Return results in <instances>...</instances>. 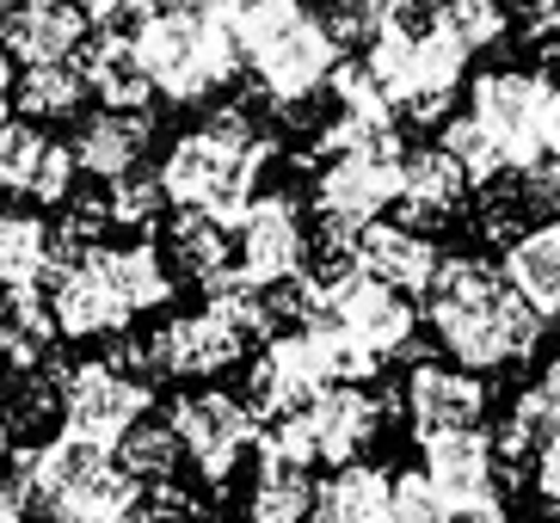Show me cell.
I'll return each instance as SVG.
<instances>
[{"label": "cell", "mask_w": 560, "mask_h": 523, "mask_svg": "<svg viewBox=\"0 0 560 523\" xmlns=\"http://www.w3.org/2000/svg\"><path fill=\"white\" fill-rule=\"evenodd\" d=\"M314 511H320V487L308 480V468L253 450L247 523H314Z\"/></svg>", "instance_id": "26"}, {"label": "cell", "mask_w": 560, "mask_h": 523, "mask_svg": "<svg viewBox=\"0 0 560 523\" xmlns=\"http://www.w3.org/2000/svg\"><path fill=\"white\" fill-rule=\"evenodd\" d=\"M395 505V475L382 462H346L320 480V523H388Z\"/></svg>", "instance_id": "29"}, {"label": "cell", "mask_w": 560, "mask_h": 523, "mask_svg": "<svg viewBox=\"0 0 560 523\" xmlns=\"http://www.w3.org/2000/svg\"><path fill=\"white\" fill-rule=\"evenodd\" d=\"M0 523H37L32 505H25V492H19L13 475H0Z\"/></svg>", "instance_id": "42"}, {"label": "cell", "mask_w": 560, "mask_h": 523, "mask_svg": "<svg viewBox=\"0 0 560 523\" xmlns=\"http://www.w3.org/2000/svg\"><path fill=\"white\" fill-rule=\"evenodd\" d=\"M302 419H308V438L320 450V462L346 468V462H363V443L388 426V400H376L363 382H346V388H327L320 400H308Z\"/></svg>", "instance_id": "19"}, {"label": "cell", "mask_w": 560, "mask_h": 523, "mask_svg": "<svg viewBox=\"0 0 560 523\" xmlns=\"http://www.w3.org/2000/svg\"><path fill=\"white\" fill-rule=\"evenodd\" d=\"M499 271H505V283L524 295L542 321H555L560 314V216L555 222H536L529 234H517V241L505 246Z\"/></svg>", "instance_id": "25"}, {"label": "cell", "mask_w": 560, "mask_h": 523, "mask_svg": "<svg viewBox=\"0 0 560 523\" xmlns=\"http://www.w3.org/2000/svg\"><path fill=\"white\" fill-rule=\"evenodd\" d=\"M166 426L185 450V468L203 480V487H229L234 468L259 450L265 419L247 407V394L229 388H191L166 407Z\"/></svg>", "instance_id": "7"}, {"label": "cell", "mask_w": 560, "mask_h": 523, "mask_svg": "<svg viewBox=\"0 0 560 523\" xmlns=\"http://www.w3.org/2000/svg\"><path fill=\"white\" fill-rule=\"evenodd\" d=\"M44 154H50V136H44V124H25V117H13V124L0 130V197H32Z\"/></svg>", "instance_id": "35"}, {"label": "cell", "mask_w": 560, "mask_h": 523, "mask_svg": "<svg viewBox=\"0 0 560 523\" xmlns=\"http://www.w3.org/2000/svg\"><path fill=\"white\" fill-rule=\"evenodd\" d=\"M412 438H444V431H475L487 419V376L462 370V363H412L407 388H400Z\"/></svg>", "instance_id": "15"}, {"label": "cell", "mask_w": 560, "mask_h": 523, "mask_svg": "<svg viewBox=\"0 0 560 523\" xmlns=\"http://www.w3.org/2000/svg\"><path fill=\"white\" fill-rule=\"evenodd\" d=\"M50 283V222L37 210H0V290Z\"/></svg>", "instance_id": "30"}, {"label": "cell", "mask_w": 560, "mask_h": 523, "mask_svg": "<svg viewBox=\"0 0 560 523\" xmlns=\"http://www.w3.org/2000/svg\"><path fill=\"white\" fill-rule=\"evenodd\" d=\"M529 480H536V499L560 518V443L548 450V456H536V475H529Z\"/></svg>", "instance_id": "41"}, {"label": "cell", "mask_w": 560, "mask_h": 523, "mask_svg": "<svg viewBox=\"0 0 560 523\" xmlns=\"http://www.w3.org/2000/svg\"><path fill=\"white\" fill-rule=\"evenodd\" d=\"M548 93H555V81H548L542 68H487L468 86V117L493 136V148L505 154L511 173L548 161V142H542Z\"/></svg>", "instance_id": "8"}, {"label": "cell", "mask_w": 560, "mask_h": 523, "mask_svg": "<svg viewBox=\"0 0 560 523\" xmlns=\"http://www.w3.org/2000/svg\"><path fill=\"white\" fill-rule=\"evenodd\" d=\"M536 382H542V388L560 400V358H548V363H542V376H536Z\"/></svg>", "instance_id": "49"}, {"label": "cell", "mask_w": 560, "mask_h": 523, "mask_svg": "<svg viewBox=\"0 0 560 523\" xmlns=\"http://www.w3.org/2000/svg\"><path fill=\"white\" fill-rule=\"evenodd\" d=\"M320 314H327L358 351H370L376 363L400 358L412 345V327H419V314H412L407 295L376 283L370 271H346L339 283H327V290H320Z\"/></svg>", "instance_id": "13"}, {"label": "cell", "mask_w": 560, "mask_h": 523, "mask_svg": "<svg viewBox=\"0 0 560 523\" xmlns=\"http://www.w3.org/2000/svg\"><path fill=\"white\" fill-rule=\"evenodd\" d=\"M388 523H450V511H444V499L431 492L425 468L395 475V505H388Z\"/></svg>", "instance_id": "38"}, {"label": "cell", "mask_w": 560, "mask_h": 523, "mask_svg": "<svg viewBox=\"0 0 560 523\" xmlns=\"http://www.w3.org/2000/svg\"><path fill=\"white\" fill-rule=\"evenodd\" d=\"M86 74L81 62H50V68H19L13 86V112L25 124H56V117H81Z\"/></svg>", "instance_id": "32"}, {"label": "cell", "mask_w": 560, "mask_h": 523, "mask_svg": "<svg viewBox=\"0 0 560 523\" xmlns=\"http://www.w3.org/2000/svg\"><path fill=\"white\" fill-rule=\"evenodd\" d=\"M93 259H100V271L112 278L117 302L130 309V321H142V314L166 309L173 302V265H166V253L154 241H124V246H93Z\"/></svg>", "instance_id": "24"}, {"label": "cell", "mask_w": 560, "mask_h": 523, "mask_svg": "<svg viewBox=\"0 0 560 523\" xmlns=\"http://www.w3.org/2000/svg\"><path fill=\"white\" fill-rule=\"evenodd\" d=\"M56 314H50V295L37 290H0V363L25 376L37 363L56 358Z\"/></svg>", "instance_id": "27"}, {"label": "cell", "mask_w": 560, "mask_h": 523, "mask_svg": "<svg viewBox=\"0 0 560 523\" xmlns=\"http://www.w3.org/2000/svg\"><path fill=\"white\" fill-rule=\"evenodd\" d=\"M81 74L86 93L100 98L105 112H149L154 81L136 56V32H93L81 49Z\"/></svg>", "instance_id": "23"}, {"label": "cell", "mask_w": 560, "mask_h": 523, "mask_svg": "<svg viewBox=\"0 0 560 523\" xmlns=\"http://www.w3.org/2000/svg\"><path fill=\"white\" fill-rule=\"evenodd\" d=\"M247 333L234 327L222 309H191V314H173L161 333H154V358H161V376H179V382H215L222 370L247 358Z\"/></svg>", "instance_id": "16"}, {"label": "cell", "mask_w": 560, "mask_h": 523, "mask_svg": "<svg viewBox=\"0 0 560 523\" xmlns=\"http://www.w3.org/2000/svg\"><path fill=\"white\" fill-rule=\"evenodd\" d=\"M271 154H278V142L259 130V117L247 105H215L198 130H185L166 148L161 185L173 197V210H198L215 216L222 229H234L253 210Z\"/></svg>", "instance_id": "2"}, {"label": "cell", "mask_w": 560, "mask_h": 523, "mask_svg": "<svg viewBox=\"0 0 560 523\" xmlns=\"http://www.w3.org/2000/svg\"><path fill=\"white\" fill-rule=\"evenodd\" d=\"M13 480L37 523H136L149 499V487L124 475L117 450H100L74 431H50L44 443L19 450Z\"/></svg>", "instance_id": "3"}, {"label": "cell", "mask_w": 560, "mask_h": 523, "mask_svg": "<svg viewBox=\"0 0 560 523\" xmlns=\"http://www.w3.org/2000/svg\"><path fill=\"white\" fill-rule=\"evenodd\" d=\"M438 19H444V32L456 37L468 56H475V49L505 44V32H511V0H444V7H438Z\"/></svg>", "instance_id": "36"}, {"label": "cell", "mask_w": 560, "mask_h": 523, "mask_svg": "<svg viewBox=\"0 0 560 523\" xmlns=\"http://www.w3.org/2000/svg\"><path fill=\"white\" fill-rule=\"evenodd\" d=\"M166 265L179 271V278H191L198 290H210V283H222L234 271V241L229 229L215 222V216H198V210H179L173 222H166Z\"/></svg>", "instance_id": "28"}, {"label": "cell", "mask_w": 560, "mask_h": 523, "mask_svg": "<svg viewBox=\"0 0 560 523\" xmlns=\"http://www.w3.org/2000/svg\"><path fill=\"white\" fill-rule=\"evenodd\" d=\"M542 142H548V161H560V81H555V93H548V130H542Z\"/></svg>", "instance_id": "44"}, {"label": "cell", "mask_w": 560, "mask_h": 523, "mask_svg": "<svg viewBox=\"0 0 560 523\" xmlns=\"http://www.w3.org/2000/svg\"><path fill=\"white\" fill-rule=\"evenodd\" d=\"M468 197V173L456 166L450 148H412L400 166V222L407 229H444Z\"/></svg>", "instance_id": "22"}, {"label": "cell", "mask_w": 560, "mask_h": 523, "mask_svg": "<svg viewBox=\"0 0 560 523\" xmlns=\"http://www.w3.org/2000/svg\"><path fill=\"white\" fill-rule=\"evenodd\" d=\"M136 56L149 68L154 98L166 105H203L247 68L215 0H185V7L154 13L149 25H136Z\"/></svg>", "instance_id": "4"}, {"label": "cell", "mask_w": 560, "mask_h": 523, "mask_svg": "<svg viewBox=\"0 0 560 523\" xmlns=\"http://www.w3.org/2000/svg\"><path fill=\"white\" fill-rule=\"evenodd\" d=\"M314 523H320V518H314Z\"/></svg>", "instance_id": "53"}, {"label": "cell", "mask_w": 560, "mask_h": 523, "mask_svg": "<svg viewBox=\"0 0 560 523\" xmlns=\"http://www.w3.org/2000/svg\"><path fill=\"white\" fill-rule=\"evenodd\" d=\"M425 480L431 492L444 499L450 518H468V511L499 505V487H505V456H499V438L487 431H444V438H425Z\"/></svg>", "instance_id": "14"}, {"label": "cell", "mask_w": 560, "mask_h": 523, "mask_svg": "<svg viewBox=\"0 0 560 523\" xmlns=\"http://www.w3.org/2000/svg\"><path fill=\"white\" fill-rule=\"evenodd\" d=\"M376 370H382V363L370 358V351H358V345H351L346 333L320 314V321H308V327L278 333V339L253 358V370H247V407L271 426V419H290V412H302L308 400H320L327 388L363 382V376H376Z\"/></svg>", "instance_id": "5"}, {"label": "cell", "mask_w": 560, "mask_h": 523, "mask_svg": "<svg viewBox=\"0 0 560 523\" xmlns=\"http://www.w3.org/2000/svg\"><path fill=\"white\" fill-rule=\"evenodd\" d=\"M339 62H346V44L327 32V19L320 13H302L290 32H278L271 44H259L247 56V74L253 86H259L278 112H302L308 98H320L332 86V74H339Z\"/></svg>", "instance_id": "10"}, {"label": "cell", "mask_w": 560, "mask_h": 523, "mask_svg": "<svg viewBox=\"0 0 560 523\" xmlns=\"http://www.w3.org/2000/svg\"><path fill=\"white\" fill-rule=\"evenodd\" d=\"M154 407V382L117 370L112 358H86V363H68V382H62V431L100 443V450H117L130 438Z\"/></svg>", "instance_id": "11"}, {"label": "cell", "mask_w": 560, "mask_h": 523, "mask_svg": "<svg viewBox=\"0 0 560 523\" xmlns=\"http://www.w3.org/2000/svg\"><path fill=\"white\" fill-rule=\"evenodd\" d=\"M358 271H370L376 283L400 295H425L444 271V253L425 229H407V222H370L358 234Z\"/></svg>", "instance_id": "20"}, {"label": "cell", "mask_w": 560, "mask_h": 523, "mask_svg": "<svg viewBox=\"0 0 560 523\" xmlns=\"http://www.w3.org/2000/svg\"><path fill=\"white\" fill-rule=\"evenodd\" d=\"M0 7H7V0H0Z\"/></svg>", "instance_id": "52"}, {"label": "cell", "mask_w": 560, "mask_h": 523, "mask_svg": "<svg viewBox=\"0 0 560 523\" xmlns=\"http://www.w3.org/2000/svg\"><path fill=\"white\" fill-rule=\"evenodd\" d=\"M438 148H450V154H456V166L468 173V185H480V191H487V185H499V179L511 173V166H505V154L493 148V136L480 130V124H475L468 112H462V117H450V124H444V136H438Z\"/></svg>", "instance_id": "37"}, {"label": "cell", "mask_w": 560, "mask_h": 523, "mask_svg": "<svg viewBox=\"0 0 560 523\" xmlns=\"http://www.w3.org/2000/svg\"><path fill=\"white\" fill-rule=\"evenodd\" d=\"M370 74L382 81L395 117L407 124H450V98L462 86V68H468V49L444 32L438 13H412V19H395L376 44L363 49Z\"/></svg>", "instance_id": "6"}, {"label": "cell", "mask_w": 560, "mask_h": 523, "mask_svg": "<svg viewBox=\"0 0 560 523\" xmlns=\"http://www.w3.org/2000/svg\"><path fill=\"white\" fill-rule=\"evenodd\" d=\"M93 19L68 0H7L0 7V44L19 68H50V62H81Z\"/></svg>", "instance_id": "17"}, {"label": "cell", "mask_w": 560, "mask_h": 523, "mask_svg": "<svg viewBox=\"0 0 560 523\" xmlns=\"http://www.w3.org/2000/svg\"><path fill=\"white\" fill-rule=\"evenodd\" d=\"M400 166H407L400 142L320 161V173H314V216H320V229L363 234L370 222H382V210L400 204Z\"/></svg>", "instance_id": "9"}, {"label": "cell", "mask_w": 560, "mask_h": 523, "mask_svg": "<svg viewBox=\"0 0 560 523\" xmlns=\"http://www.w3.org/2000/svg\"><path fill=\"white\" fill-rule=\"evenodd\" d=\"M511 25L529 37V44H555L560 37V0H511Z\"/></svg>", "instance_id": "40"}, {"label": "cell", "mask_w": 560, "mask_h": 523, "mask_svg": "<svg viewBox=\"0 0 560 523\" xmlns=\"http://www.w3.org/2000/svg\"><path fill=\"white\" fill-rule=\"evenodd\" d=\"M314 234L302 222V204L290 191H259L253 210L234 222V271L253 283V290H271V283H290L308 271Z\"/></svg>", "instance_id": "12"}, {"label": "cell", "mask_w": 560, "mask_h": 523, "mask_svg": "<svg viewBox=\"0 0 560 523\" xmlns=\"http://www.w3.org/2000/svg\"><path fill=\"white\" fill-rule=\"evenodd\" d=\"M0 400H7V376H0Z\"/></svg>", "instance_id": "51"}, {"label": "cell", "mask_w": 560, "mask_h": 523, "mask_svg": "<svg viewBox=\"0 0 560 523\" xmlns=\"http://www.w3.org/2000/svg\"><path fill=\"white\" fill-rule=\"evenodd\" d=\"M74 161H81L86 179H124V173H136V166L149 161L154 148V112H93L74 124Z\"/></svg>", "instance_id": "21"}, {"label": "cell", "mask_w": 560, "mask_h": 523, "mask_svg": "<svg viewBox=\"0 0 560 523\" xmlns=\"http://www.w3.org/2000/svg\"><path fill=\"white\" fill-rule=\"evenodd\" d=\"M542 74H548V81H560V37L542 49Z\"/></svg>", "instance_id": "50"}, {"label": "cell", "mask_w": 560, "mask_h": 523, "mask_svg": "<svg viewBox=\"0 0 560 523\" xmlns=\"http://www.w3.org/2000/svg\"><path fill=\"white\" fill-rule=\"evenodd\" d=\"M450 523H517L505 505H487V511H468V518H450Z\"/></svg>", "instance_id": "47"}, {"label": "cell", "mask_w": 560, "mask_h": 523, "mask_svg": "<svg viewBox=\"0 0 560 523\" xmlns=\"http://www.w3.org/2000/svg\"><path fill=\"white\" fill-rule=\"evenodd\" d=\"M50 314H56V333L74 345H93V339H124L130 327V309L117 302L112 278L100 271V259L86 253L81 265H68L50 278Z\"/></svg>", "instance_id": "18"}, {"label": "cell", "mask_w": 560, "mask_h": 523, "mask_svg": "<svg viewBox=\"0 0 560 523\" xmlns=\"http://www.w3.org/2000/svg\"><path fill=\"white\" fill-rule=\"evenodd\" d=\"M320 7H346V0H320ZM363 7H382L388 19H412V13H419V0H363Z\"/></svg>", "instance_id": "45"}, {"label": "cell", "mask_w": 560, "mask_h": 523, "mask_svg": "<svg viewBox=\"0 0 560 523\" xmlns=\"http://www.w3.org/2000/svg\"><path fill=\"white\" fill-rule=\"evenodd\" d=\"M425 321L438 333V345L450 351V363L475 370V376L524 363L542 345V327H548L542 314L505 283V271L475 259V253L444 259L438 283L425 290Z\"/></svg>", "instance_id": "1"}, {"label": "cell", "mask_w": 560, "mask_h": 523, "mask_svg": "<svg viewBox=\"0 0 560 523\" xmlns=\"http://www.w3.org/2000/svg\"><path fill=\"white\" fill-rule=\"evenodd\" d=\"M555 443H560V400L542 388V382H529V388L505 407L499 456H505V462H536V456H548Z\"/></svg>", "instance_id": "31"}, {"label": "cell", "mask_w": 560, "mask_h": 523, "mask_svg": "<svg viewBox=\"0 0 560 523\" xmlns=\"http://www.w3.org/2000/svg\"><path fill=\"white\" fill-rule=\"evenodd\" d=\"M117 462H124V475L136 480V487H173V475H179V438H173V426L166 419H142V426L130 431V438L117 443Z\"/></svg>", "instance_id": "33"}, {"label": "cell", "mask_w": 560, "mask_h": 523, "mask_svg": "<svg viewBox=\"0 0 560 523\" xmlns=\"http://www.w3.org/2000/svg\"><path fill=\"white\" fill-rule=\"evenodd\" d=\"M74 173H81L74 148H68V142H50V154H44V166H37V185H32V204H37V210H56V204H68V191H74Z\"/></svg>", "instance_id": "39"}, {"label": "cell", "mask_w": 560, "mask_h": 523, "mask_svg": "<svg viewBox=\"0 0 560 523\" xmlns=\"http://www.w3.org/2000/svg\"><path fill=\"white\" fill-rule=\"evenodd\" d=\"M173 210V197H166L161 185V166H136V173H124V179L105 185V216H112V229H136V234H149L161 216Z\"/></svg>", "instance_id": "34"}, {"label": "cell", "mask_w": 560, "mask_h": 523, "mask_svg": "<svg viewBox=\"0 0 560 523\" xmlns=\"http://www.w3.org/2000/svg\"><path fill=\"white\" fill-rule=\"evenodd\" d=\"M13 86H19V74H13V56H7V44H0V130L13 124Z\"/></svg>", "instance_id": "43"}, {"label": "cell", "mask_w": 560, "mask_h": 523, "mask_svg": "<svg viewBox=\"0 0 560 523\" xmlns=\"http://www.w3.org/2000/svg\"><path fill=\"white\" fill-rule=\"evenodd\" d=\"M68 7H81V13L93 19V32H100L105 19H112V7H117V0H68Z\"/></svg>", "instance_id": "46"}, {"label": "cell", "mask_w": 560, "mask_h": 523, "mask_svg": "<svg viewBox=\"0 0 560 523\" xmlns=\"http://www.w3.org/2000/svg\"><path fill=\"white\" fill-rule=\"evenodd\" d=\"M13 438H19V431H13V419L0 412V462H13V456H19V450H13Z\"/></svg>", "instance_id": "48"}]
</instances>
